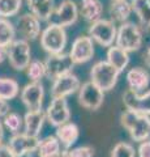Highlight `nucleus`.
Masks as SVG:
<instances>
[{
	"label": "nucleus",
	"mask_w": 150,
	"mask_h": 157,
	"mask_svg": "<svg viewBox=\"0 0 150 157\" xmlns=\"http://www.w3.org/2000/svg\"><path fill=\"white\" fill-rule=\"evenodd\" d=\"M7 54H8V51H7V47H4V46H0V64L5 60L7 59Z\"/></svg>",
	"instance_id": "obj_36"
},
{
	"label": "nucleus",
	"mask_w": 150,
	"mask_h": 157,
	"mask_svg": "<svg viewBox=\"0 0 150 157\" xmlns=\"http://www.w3.org/2000/svg\"><path fill=\"white\" fill-rule=\"evenodd\" d=\"M45 121H46V114L43 110L27 111L24 115V134L31 137H38L43 128Z\"/></svg>",
	"instance_id": "obj_17"
},
{
	"label": "nucleus",
	"mask_w": 150,
	"mask_h": 157,
	"mask_svg": "<svg viewBox=\"0 0 150 157\" xmlns=\"http://www.w3.org/2000/svg\"><path fill=\"white\" fill-rule=\"evenodd\" d=\"M94 52L95 48L93 39L89 36H80L72 43L69 56L75 64H82V63L89 62L94 56Z\"/></svg>",
	"instance_id": "obj_12"
},
{
	"label": "nucleus",
	"mask_w": 150,
	"mask_h": 157,
	"mask_svg": "<svg viewBox=\"0 0 150 157\" xmlns=\"http://www.w3.org/2000/svg\"><path fill=\"white\" fill-rule=\"evenodd\" d=\"M94 148L90 145H82L76 147L71 149H63L60 157H93Z\"/></svg>",
	"instance_id": "obj_31"
},
{
	"label": "nucleus",
	"mask_w": 150,
	"mask_h": 157,
	"mask_svg": "<svg viewBox=\"0 0 150 157\" xmlns=\"http://www.w3.org/2000/svg\"><path fill=\"white\" fill-rule=\"evenodd\" d=\"M127 82L130 90L140 92L145 90L150 84V75L149 72L141 67H133L127 72Z\"/></svg>",
	"instance_id": "obj_18"
},
{
	"label": "nucleus",
	"mask_w": 150,
	"mask_h": 157,
	"mask_svg": "<svg viewBox=\"0 0 150 157\" xmlns=\"http://www.w3.org/2000/svg\"><path fill=\"white\" fill-rule=\"evenodd\" d=\"M138 157H150V140H145L140 143L137 149Z\"/></svg>",
	"instance_id": "obj_33"
},
{
	"label": "nucleus",
	"mask_w": 150,
	"mask_h": 157,
	"mask_svg": "<svg viewBox=\"0 0 150 157\" xmlns=\"http://www.w3.org/2000/svg\"><path fill=\"white\" fill-rule=\"evenodd\" d=\"M9 113V104L8 101L3 100V98H0V118H4L7 114Z\"/></svg>",
	"instance_id": "obj_35"
},
{
	"label": "nucleus",
	"mask_w": 150,
	"mask_h": 157,
	"mask_svg": "<svg viewBox=\"0 0 150 157\" xmlns=\"http://www.w3.org/2000/svg\"><path fill=\"white\" fill-rule=\"evenodd\" d=\"M120 72L114 68L107 60H99L93 64L90 70V81L103 92L114 89L118 82Z\"/></svg>",
	"instance_id": "obj_3"
},
{
	"label": "nucleus",
	"mask_w": 150,
	"mask_h": 157,
	"mask_svg": "<svg viewBox=\"0 0 150 157\" xmlns=\"http://www.w3.org/2000/svg\"><path fill=\"white\" fill-rule=\"evenodd\" d=\"M81 14L86 21L93 24L102 18L103 4L101 0H81Z\"/></svg>",
	"instance_id": "obj_22"
},
{
	"label": "nucleus",
	"mask_w": 150,
	"mask_h": 157,
	"mask_svg": "<svg viewBox=\"0 0 150 157\" xmlns=\"http://www.w3.org/2000/svg\"><path fill=\"white\" fill-rule=\"evenodd\" d=\"M106 56H107L106 60H107L114 68H116L120 73H122L125 68H127V66L129 64V54L127 51H124L123 48L118 47L116 45H112V46L108 47Z\"/></svg>",
	"instance_id": "obj_23"
},
{
	"label": "nucleus",
	"mask_w": 150,
	"mask_h": 157,
	"mask_svg": "<svg viewBox=\"0 0 150 157\" xmlns=\"http://www.w3.org/2000/svg\"><path fill=\"white\" fill-rule=\"evenodd\" d=\"M16 39V28L8 18L0 17V46L8 47Z\"/></svg>",
	"instance_id": "obj_27"
},
{
	"label": "nucleus",
	"mask_w": 150,
	"mask_h": 157,
	"mask_svg": "<svg viewBox=\"0 0 150 157\" xmlns=\"http://www.w3.org/2000/svg\"><path fill=\"white\" fill-rule=\"evenodd\" d=\"M27 77L30 78L31 82H41V80L46 76V67L45 62L38 60V59H31L26 68Z\"/></svg>",
	"instance_id": "obj_28"
},
{
	"label": "nucleus",
	"mask_w": 150,
	"mask_h": 157,
	"mask_svg": "<svg viewBox=\"0 0 150 157\" xmlns=\"http://www.w3.org/2000/svg\"><path fill=\"white\" fill-rule=\"evenodd\" d=\"M46 67V77L50 80L60 77L67 73H71L75 67V63L69 56V54L60 52V54H51L45 60Z\"/></svg>",
	"instance_id": "obj_7"
},
{
	"label": "nucleus",
	"mask_w": 150,
	"mask_h": 157,
	"mask_svg": "<svg viewBox=\"0 0 150 157\" xmlns=\"http://www.w3.org/2000/svg\"><path fill=\"white\" fill-rule=\"evenodd\" d=\"M81 81L73 72L63 75L52 80L51 85V97L52 98H67L68 96L79 92Z\"/></svg>",
	"instance_id": "obj_10"
},
{
	"label": "nucleus",
	"mask_w": 150,
	"mask_h": 157,
	"mask_svg": "<svg viewBox=\"0 0 150 157\" xmlns=\"http://www.w3.org/2000/svg\"><path fill=\"white\" fill-rule=\"evenodd\" d=\"M123 104L129 111L150 117V90L144 94H138L130 89L125 90L123 94Z\"/></svg>",
	"instance_id": "obj_16"
},
{
	"label": "nucleus",
	"mask_w": 150,
	"mask_h": 157,
	"mask_svg": "<svg viewBox=\"0 0 150 157\" xmlns=\"http://www.w3.org/2000/svg\"><path fill=\"white\" fill-rule=\"evenodd\" d=\"M116 32H118V28H116L115 22L112 20L106 18H101L98 21L90 24L88 30L89 37L102 47H110L114 45L116 39Z\"/></svg>",
	"instance_id": "obj_5"
},
{
	"label": "nucleus",
	"mask_w": 150,
	"mask_h": 157,
	"mask_svg": "<svg viewBox=\"0 0 150 157\" xmlns=\"http://www.w3.org/2000/svg\"><path fill=\"white\" fill-rule=\"evenodd\" d=\"M142 29L134 22H124L120 24L116 32V39L115 45L123 48L124 51L128 54L132 51L140 50V47L142 46Z\"/></svg>",
	"instance_id": "obj_2"
},
{
	"label": "nucleus",
	"mask_w": 150,
	"mask_h": 157,
	"mask_svg": "<svg viewBox=\"0 0 150 157\" xmlns=\"http://www.w3.org/2000/svg\"><path fill=\"white\" fill-rule=\"evenodd\" d=\"M51 17H54L51 24H56L63 28L71 26L79 18V7L73 0H63Z\"/></svg>",
	"instance_id": "obj_15"
},
{
	"label": "nucleus",
	"mask_w": 150,
	"mask_h": 157,
	"mask_svg": "<svg viewBox=\"0 0 150 157\" xmlns=\"http://www.w3.org/2000/svg\"><path fill=\"white\" fill-rule=\"evenodd\" d=\"M39 144V139L38 137H31L24 132H18L11 136L8 141L9 149L13 152L16 157H25L37 151V147Z\"/></svg>",
	"instance_id": "obj_13"
},
{
	"label": "nucleus",
	"mask_w": 150,
	"mask_h": 157,
	"mask_svg": "<svg viewBox=\"0 0 150 157\" xmlns=\"http://www.w3.org/2000/svg\"><path fill=\"white\" fill-rule=\"evenodd\" d=\"M46 121L54 127H60L71 119V109L67 98H52L45 111Z\"/></svg>",
	"instance_id": "obj_9"
},
{
	"label": "nucleus",
	"mask_w": 150,
	"mask_h": 157,
	"mask_svg": "<svg viewBox=\"0 0 150 157\" xmlns=\"http://www.w3.org/2000/svg\"><path fill=\"white\" fill-rule=\"evenodd\" d=\"M3 126L5 128L12 132V134H18L22 127H24V118L18 114V113H14V111H9L8 114L4 117L3 119Z\"/></svg>",
	"instance_id": "obj_29"
},
{
	"label": "nucleus",
	"mask_w": 150,
	"mask_h": 157,
	"mask_svg": "<svg viewBox=\"0 0 150 157\" xmlns=\"http://www.w3.org/2000/svg\"><path fill=\"white\" fill-rule=\"evenodd\" d=\"M55 136H56V139L59 140V143H60V145L63 147V148L71 149L72 145L79 140L80 130H79V127H77L76 123H73V122H68V123L57 127Z\"/></svg>",
	"instance_id": "obj_19"
},
{
	"label": "nucleus",
	"mask_w": 150,
	"mask_h": 157,
	"mask_svg": "<svg viewBox=\"0 0 150 157\" xmlns=\"http://www.w3.org/2000/svg\"><path fill=\"white\" fill-rule=\"evenodd\" d=\"M144 60H145V64H146L148 67H150V47L148 48V51L145 52V55H144Z\"/></svg>",
	"instance_id": "obj_37"
},
{
	"label": "nucleus",
	"mask_w": 150,
	"mask_h": 157,
	"mask_svg": "<svg viewBox=\"0 0 150 157\" xmlns=\"http://www.w3.org/2000/svg\"><path fill=\"white\" fill-rule=\"evenodd\" d=\"M0 157H16V156L9 149L8 144H0Z\"/></svg>",
	"instance_id": "obj_34"
},
{
	"label": "nucleus",
	"mask_w": 150,
	"mask_h": 157,
	"mask_svg": "<svg viewBox=\"0 0 150 157\" xmlns=\"http://www.w3.org/2000/svg\"><path fill=\"white\" fill-rule=\"evenodd\" d=\"M132 12L136 13L141 29H150V0H132Z\"/></svg>",
	"instance_id": "obj_25"
},
{
	"label": "nucleus",
	"mask_w": 150,
	"mask_h": 157,
	"mask_svg": "<svg viewBox=\"0 0 150 157\" xmlns=\"http://www.w3.org/2000/svg\"><path fill=\"white\" fill-rule=\"evenodd\" d=\"M77 100H79V104L84 109L90 111H97L103 105L104 92L102 89H99L91 81H86L80 86Z\"/></svg>",
	"instance_id": "obj_8"
},
{
	"label": "nucleus",
	"mask_w": 150,
	"mask_h": 157,
	"mask_svg": "<svg viewBox=\"0 0 150 157\" xmlns=\"http://www.w3.org/2000/svg\"><path fill=\"white\" fill-rule=\"evenodd\" d=\"M34 155H37V157H60L61 145L59 140L56 139V136H46L45 139L39 140V144H38Z\"/></svg>",
	"instance_id": "obj_21"
},
{
	"label": "nucleus",
	"mask_w": 150,
	"mask_h": 157,
	"mask_svg": "<svg viewBox=\"0 0 150 157\" xmlns=\"http://www.w3.org/2000/svg\"><path fill=\"white\" fill-rule=\"evenodd\" d=\"M29 11L39 21H48L54 13V0H26Z\"/></svg>",
	"instance_id": "obj_20"
},
{
	"label": "nucleus",
	"mask_w": 150,
	"mask_h": 157,
	"mask_svg": "<svg viewBox=\"0 0 150 157\" xmlns=\"http://www.w3.org/2000/svg\"><path fill=\"white\" fill-rule=\"evenodd\" d=\"M7 59L9 64L16 71L26 70L29 63L31 62V50L30 45L25 39H14V41L7 47Z\"/></svg>",
	"instance_id": "obj_6"
},
{
	"label": "nucleus",
	"mask_w": 150,
	"mask_h": 157,
	"mask_svg": "<svg viewBox=\"0 0 150 157\" xmlns=\"http://www.w3.org/2000/svg\"><path fill=\"white\" fill-rule=\"evenodd\" d=\"M3 137H4V126L0 121V144H3Z\"/></svg>",
	"instance_id": "obj_38"
},
{
	"label": "nucleus",
	"mask_w": 150,
	"mask_h": 157,
	"mask_svg": "<svg viewBox=\"0 0 150 157\" xmlns=\"http://www.w3.org/2000/svg\"><path fill=\"white\" fill-rule=\"evenodd\" d=\"M20 93V85L12 77H0V98L3 100H13Z\"/></svg>",
	"instance_id": "obj_26"
},
{
	"label": "nucleus",
	"mask_w": 150,
	"mask_h": 157,
	"mask_svg": "<svg viewBox=\"0 0 150 157\" xmlns=\"http://www.w3.org/2000/svg\"><path fill=\"white\" fill-rule=\"evenodd\" d=\"M132 13V6L128 0H112L110 6V16L116 22L124 24Z\"/></svg>",
	"instance_id": "obj_24"
},
{
	"label": "nucleus",
	"mask_w": 150,
	"mask_h": 157,
	"mask_svg": "<svg viewBox=\"0 0 150 157\" xmlns=\"http://www.w3.org/2000/svg\"><path fill=\"white\" fill-rule=\"evenodd\" d=\"M111 157H136V151L129 143L120 141L111 151Z\"/></svg>",
	"instance_id": "obj_32"
},
{
	"label": "nucleus",
	"mask_w": 150,
	"mask_h": 157,
	"mask_svg": "<svg viewBox=\"0 0 150 157\" xmlns=\"http://www.w3.org/2000/svg\"><path fill=\"white\" fill-rule=\"evenodd\" d=\"M14 28H16V32L22 37V39H25L27 42L35 41L42 33L41 21L31 13L21 14L17 18Z\"/></svg>",
	"instance_id": "obj_14"
},
{
	"label": "nucleus",
	"mask_w": 150,
	"mask_h": 157,
	"mask_svg": "<svg viewBox=\"0 0 150 157\" xmlns=\"http://www.w3.org/2000/svg\"><path fill=\"white\" fill-rule=\"evenodd\" d=\"M41 46L43 50L51 54L64 52L67 46V32L65 28L59 26L56 24H50L41 33Z\"/></svg>",
	"instance_id": "obj_4"
},
{
	"label": "nucleus",
	"mask_w": 150,
	"mask_h": 157,
	"mask_svg": "<svg viewBox=\"0 0 150 157\" xmlns=\"http://www.w3.org/2000/svg\"><path fill=\"white\" fill-rule=\"evenodd\" d=\"M120 123L129 132L130 139L138 143L150 140V117L125 110L120 115Z\"/></svg>",
	"instance_id": "obj_1"
},
{
	"label": "nucleus",
	"mask_w": 150,
	"mask_h": 157,
	"mask_svg": "<svg viewBox=\"0 0 150 157\" xmlns=\"http://www.w3.org/2000/svg\"><path fill=\"white\" fill-rule=\"evenodd\" d=\"M20 98L25 105L27 111L42 110L43 98H45V88L42 82H29L22 88Z\"/></svg>",
	"instance_id": "obj_11"
},
{
	"label": "nucleus",
	"mask_w": 150,
	"mask_h": 157,
	"mask_svg": "<svg viewBox=\"0 0 150 157\" xmlns=\"http://www.w3.org/2000/svg\"><path fill=\"white\" fill-rule=\"evenodd\" d=\"M22 0H0V17L9 18L20 12Z\"/></svg>",
	"instance_id": "obj_30"
}]
</instances>
